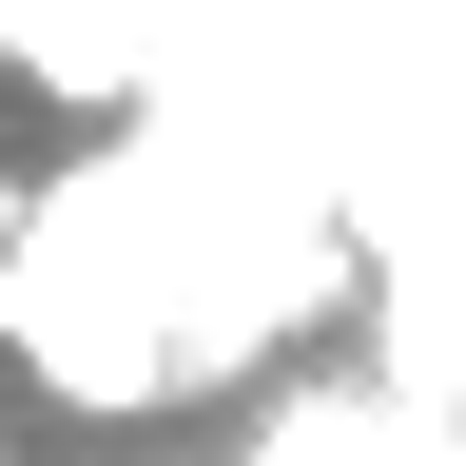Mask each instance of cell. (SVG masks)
<instances>
[{"mask_svg":"<svg viewBox=\"0 0 466 466\" xmlns=\"http://www.w3.org/2000/svg\"><path fill=\"white\" fill-rule=\"evenodd\" d=\"M0 58L58 78V97H137V39H116L97 0H0Z\"/></svg>","mask_w":466,"mask_h":466,"instance_id":"6da1fadb","label":"cell"}]
</instances>
